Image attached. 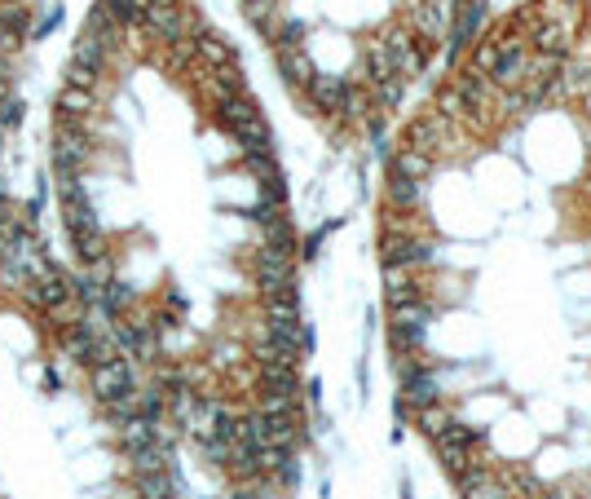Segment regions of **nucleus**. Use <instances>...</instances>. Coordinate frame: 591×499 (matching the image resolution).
Returning a JSON list of instances; mask_svg holds the SVG:
<instances>
[{
    "label": "nucleus",
    "instance_id": "f257e3e1",
    "mask_svg": "<svg viewBox=\"0 0 591 499\" xmlns=\"http://www.w3.org/2000/svg\"><path fill=\"white\" fill-rule=\"evenodd\" d=\"M5 279L23 376V424L0 415V499H177L164 393H107L97 367L119 358L107 323L76 296L40 230V195L5 217Z\"/></svg>",
    "mask_w": 591,
    "mask_h": 499
},
{
    "label": "nucleus",
    "instance_id": "f03ea898",
    "mask_svg": "<svg viewBox=\"0 0 591 499\" xmlns=\"http://www.w3.org/2000/svg\"><path fill=\"white\" fill-rule=\"evenodd\" d=\"M454 5H437V0H411L406 5V23L420 31V45H437L451 31Z\"/></svg>",
    "mask_w": 591,
    "mask_h": 499
},
{
    "label": "nucleus",
    "instance_id": "7ed1b4c3",
    "mask_svg": "<svg viewBox=\"0 0 591 499\" xmlns=\"http://www.w3.org/2000/svg\"><path fill=\"white\" fill-rule=\"evenodd\" d=\"M451 142V119L437 116V111H428L420 116L411 128H406V147L402 150H420V155H433L437 147H446Z\"/></svg>",
    "mask_w": 591,
    "mask_h": 499
},
{
    "label": "nucleus",
    "instance_id": "20e7f679",
    "mask_svg": "<svg viewBox=\"0 0 591 499\" xmlns=\"http://www.w3.org/2000/svg\"><path fill=\"white\" fill-rule=\"evenodd\" d=\"M380 252H384V265H402V270L433 261V243L411 239V235H397V230H389V235L380 239Z\"/></svg>",
    "mask_w": 591,
    "mask_h": 499
},
{
    "label": "nucleus",
    "instance_id": "39448f33",
    "mask_svg": "<svg viewBox=\"0 0 591 499\" xmlns=\"http://www.w3.org/2000/svg\"><path fill=\"white\" fill-rule=\"evenodd\" d=\"M349 93H353V85H349L344 76H322V71H318L310 80V88H305V97H310L322 116H340L344 102H349Z\"/></svg>",
    "mask_w": 591,
    "mask_h": 499
},
{
    "label": "nucleus",
    "instance_id": "423d86ee",
    "mask_svg": "<svg viewBox=\"0 0 591 499\" xmlns=\"http://www.w3.org/2000/svg\"><path fill=\"white\" fill-rule=\"evenodd\" d=\"M525 71H530V49L516 40V45H504V58H499V66H494L485 80L499 88V93H507V88L525 85Z\"/></svg>",
    "mask_w": 591,
    "mask_h": 499
},
{
    "label": "nucleus",
    "instance_id": "0eeeda50",
    "mask_svg": "<svg viewBox=\"0 0 591 499\" xmlns=\"http://www.w3.org/2000/svg\"><path fill=\"white\" fill-rule=\"evenodd\" d=\"M481 18H485V5H481V0H459V5H454L451 40H446V54H451V58H459V49H464V45L477 36Z\"/></svg>",
    "mask_w": 591,
    "mask_h": 499
},
{
    "label": "nucleus",
    "instance_id": "6e6552de",
    "mask_svg": "<svg viewBox=\"0 0 591 499\" xmlns=\"http://www.w3.org/2000/svg\"><path fill=\"white\" fill-rule=\"evenodd\" d=\"M384 45H389V58H393V76L411 80V76H420V71H423V49L411 40V36H406V31L384 36Z\"/></svg>",
    "mask_w": 591,
    "mask_h": 499
},
{
    "label": "nucleus",
    "instance_id": "1a4fd4ad",
    "mask_svg": "<svg viewBox=\"0 0 591 499\" xmlns=\"http://www.w3.org/2000/svg\"><path fill=\"white\" fill-rule=\"evenodd\" d=\"M274 58H279L282 80H287L291 88H301V93H305V88H310V80L318 76V66H313L310 49H279Z\"/></svg>",
    "mask_w": 591,
    "mask_h": 499
},
{
    "label": "nucleus",
    "instance_id": "9d476101",
    "mask_svg": "<svg viewBox=\"0 0 591 499\" xmlns=\"http://www.w3.org/2000/svg\"><path fill=\"white\" fill-rule=\"evenodd\" d=\"M362 71H366V85H384V80H393V58H389V45H384V36H375V40H366L362 49Z\"/></svg>",
    "mask_w": 591,
    "mask_h": 499
},
{
    "label": "nucleus",
    "instance_id": "9b49d317",
    "mask_svg": "<svg viewBox=\"0 0 591 499\" xmlns=\"http://www.w3.org/2000/svg\"><path fill=\"white\" fill-rule=\"evenodd\" d=\"M384 292H389V305L402 310V305H415V300H420V283H415L402 265H384Z\"/></svg>",
    "mask_w": 591,
    "mask_h": 499
},
{
    "label": "nucleus",
    "instance_id": "f8f14e48",
    "mask_svg": "<svg viewBox=\"0 0 591 499\" xmlns=\"http://www.w3.org/2000/svg\"><path fill=\"white\" fill-rule=\"evenodd\" d=\"M402 381H406V407H415V412H420V407H433L437 393H442V389H437V372H423V367H415V372L402 376Z\"/></svg>",
    "mask_w": 591,
    "mask_h": 499
},
{
    "label": "nucleus",
    "instance_id": "ddd939ff",
    "mask_svg": "<svg viewBox=\"0 0 591 499\" xmlns=\"http://www.w3.org/2000/svg\"><path fill=\"white\" fill-rule=\"evenodd\" d=\"M454 93L464 97V107H468V111H473V107L481 111V107H490V93H494V88H490V80H485V76H473V71H468V76L454 85Z\"/></svg>",
    "mask_w": 591,
    "mask_h": 499
},
{
    "label": "nucleus",
    "instance_id": "4468645a",
    "mask_svg": "<svg viewBox=\"0 0 591 499\" xmlns=\"http://www.w3.org/2000/svg\"><path fill=\"white\" fill-rule=\"evenodd\" d=\"M535 49L538 54H552V58H565V49H569V31L561 23H547V27L535 31Z\"/></svg>",
    "mask_w": 591,
    "mask_h": 499
},
{
    "label": "nucleus",
    "instance_id": "2eb2a0df",
    "mask_svg": "<svg viewBox=\"0 0 591 499\" xmlns=\"http://www.w3.org/2000/svg\"><path fill=\"white\" fill-rule=\"evenodd\" d=\"M504 58V40L499 36H490V40H481L477 49H473V76H490L494 66Z\"/></svg>",
    "mask_w": 591,
    "mask_h": 499
},
{
    "label": "nucleus",
    "instance_id": "dca6fc26",
    "mask_svg": "<svg viewBox=\"0 0 591 499\" xmlns=\"http://www.w3.org/2000/svg\"><path fill=\"white\" fill-rule=\"evenodd\" d=\"M393 173L397 177H411V181H420V177L433 173V155H420V150H402L393 159Z\"/></svg>",
    "mask_w": 591,
    "mask_h": 499
},
{
    "label": "nucleus",
    "instance_id": "f3484780",
    "mask_svg": "<svg viewBox=\"0 0 591 499\" xmlns=\"http://www.w3.org/2000/svg\"><path fill=\"white\" fill-rule=\"evenodd\" d=\"M451 420H454V415L446 412L442 402H433V407H420V412H415V424H420L428 438H437V433H442V429H446Z\"/></svg>",
    "mask_w": 591,
    "mask_h": 499
},
{
    "label": "nucleus",
    "instance_id": "a211bd4d",
    "mask_svg": "<svg viewBox=\"0 0 591 499\" xmlns=\"http://www.w3.org/2000/svg\"><path fill=\"white\" fill-rule=\"evenodd\" d=\"M423 331H428V323H393V345L406 353H415L423 345Z\"/></svg>",
    "mask_w": 591,
    "mask_h": 499
},
{
    "label": "nucleus",
    "instance_id": "6ab92c4d",
    "mask_svg": "<svg viewBox=\"0 0 591 499\" xmlns=\"http://www.w3.org/2000/svg\"><path fill=\"white\" fill-rule=\"evenodd\" d=\"M389 199L402 208H411V204H420V181H411V177H389Z\"/></svg>",
    "mask_w": 591,
    "mask_h": 499
},
{
    "label": "nucleus",
    "instance_id": "aec40b11",
    "mask_svg": "<svg viewBox=\"0 0 591 499\" xmlns=\"http://www.w3.org/2000/svg\"><path fill=\"white\" fill-rule=\"evenodd\" d=\"M402 97H406V80H402V76H393V80H384V85H375V102H380L384 111H393V107H402Z\"/></svg>",
    "mask_w": 591,
    "mask_h": 499
},
{
    "label": "nucleus",
    "instance_id": "412c9836",
    "mask_svg": "<svg viewBox=\"0 0 591 499\" xmlns=\"http://www.w3.org/2000/svg\"><path fill=\"white\" fill-rule=\"evenodd\" d=\"M464 111H468V107H464V97H459V93H442V97H437V116H446V119H454V116H464Z\"/></svg>",
    "mask_w": 591,
    "mask_h": 499
},
{
    "label": "nucleus",
    "instance_id": "4be33fe9",
    "mask_svg": "<svg viewBox=\"0 0 591 499\" xmlns=\"http://www.w3.org/2000/svg\"><path fill=\"white\" fill-rule=\"evenodd\" d=\"M150 5H177V0H150Z\"/></svg>",
    "mask_w": 591,
    "mask_h": 499
},
{
    "label": "nucleus",
    "instance_id": "5701e85b",
    "mask_svg": "<svg viewBox=\"0 0 591 499\" xmlns=\"http://www.w3.org/2000/svg\"><path fill=\"white\" fill-rule=\"evenodd\" d=\"M587 190H591V181H587Z\"/></svg>",
    "mask_w": 591,
    "mask_h": 499
}]
</instances>
